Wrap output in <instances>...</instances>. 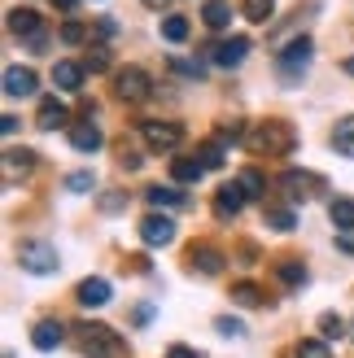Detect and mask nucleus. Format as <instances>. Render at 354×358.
<instances>
[{
    "instance_id": "f257e3e1",
    "label": "nucleus",
    "mask_w": 354,
    "mask_h": 358,
    "mask_svg": "<svg viewBox=\"0 0 354 358\" xmlns=\"http://www.w3.org/2000/svg\"><path fill=\"white\" fill-rule=\"evenodd\" d=\"M75 336H79V350L87 358H122L127 354V345L118 341V332L105 328V324H92V319H83V324L75 328Z\"/></svg>"
},
{
    "instance_id": "f03ea898",
    "label": "nucleus",
    "mask_w": 354,
    "mask_h": 358,
    "mask_svg": "<svg viewBox=\"0 0 354 358\" xmlns=\"http://www.w3.org/2000/svg\"><path fill=\"white\" fill-rule=\"evenodd\" d=\"M245 145H250V153H267V157H280L293 149V127L289 122H258L254 131H245Z\"/></svg>"
},
{
    "instance_id": "7ed1b4c3",
    "label": "nucleus",
    "mask_w": 354,
    "mask_h": 358,
    "mask_svg": "<svg viewBox=\"0 0 354 358\" xmlns=\"http://www.w3.org/2000/svg\"><path fill=\"white\" fill-rule=\"evenodd\" d=\"M17 266L31 271V275H52L62 266V258H57V249L48 241H22L17 245Z\"/></svg>"
},
{
    "instance_id": "20e7f679",
    "label": "nucleus",
    "mask_w": 354,
    "mask_h": 358,
    "mask_svg": "<svg viewBox=\"0 0 354 358\" xmlns=\"http://www.w3.org/2000/svg\"><path fill=\"white\" fill-rule=\"evenodd\" d=\"M311 52H315V44L306 40V35H297V40H289V48L280 52V75H285V83H293L302 70L311 66Z\"/></svg>"
},
{
    "instance_id": "39448f33",
    "label": "nucleus",
    "mask_w": 354,
    "mask_h": 358,
    "mask_svg": "<svg viewBox=\"0 0 354 358\" xmlns=\"http://www.w3.org/2000/svg\"><path fill=\"white\" fill-rule=\"evenodd\" d=\"M114 87H118V96L122 101H149V92H153V83H149V75L140 66H127V70H118L114 75Z\"/></svg>"
},
{
    "instance_id": "423d86ee",
    "label": "nucleus",
    "mask_w": 354,
    "mask_h": 358,
    "mask_svg": "<svg viewBox=\"0 0 354 358\" xmlns=\"http://www.w3.org/2000/svg\"><path fill=\"white\" fill-rule=\"evenodd\" d=\"M140 136H145V145H149V149H175V145L184 140V127H180V122L149 118V122H140Z\"/></svg>"
},
{
    "instance_id": "0eeeda50",
    "label": "nucleus",
    "mask_w": 354,
    "mask_h": 358,
    "mask_svg": "<svg viewBox=\"0 0 354 358\" xmlns=\"http://www.w3.org/2000/svg\"><path fill=\"white\" fill-rule=\"evenodd\" d=\"M245 52H250V40L245 35H232V40H219L215 48H210V57H215V66H241L245 62Z\"/></svg>"
},
{
    "instance_id": "6e6552de",
    "label": "nucleus",
    "mask_w": 354,
    "mask_h": 358,
    "mask_svg": "<svg viewBox=\"0 0 354 358\" xmlns=\"http://www.w3.org/2000/svg\"><path fill=\"white\" fill-rule=\"evenodd\" d=\"M280 188L289 192V201H311V192L320 188V179L306 175V171H285L280 175Z\"/></svg>"
},
{
    "instance_id": "1a4fd4ad",
    "label": "nucleus",
    "mask_w": 354,
    "mask_h": 358,
    "mask_svg": "<svg viewBox=\"0 0 354 358\" xmlns=\"http://www.w3.org/2000/svg\"><path fill=\"white\" fill-rule=\"evenodd\" d=\"M140 241L145 245H171L175 241V223L167 219V214H149V219L140 223Z\"/></svg>"
},
{
    "instance_id": "9d476101",
    "label": "nucleus",
    "mask_w": 354,
    "mask_h": 358,
    "mask_svg": "<svg viewBox=\"0 0 354 358\" xmlns=\"http://www.w3.org/2000/svg\"><path fill=\"white\" fill-rule=\"evenodd\" d=\"M245 201H250V196H245L241 184H223L219 196H215V214H219V219H236V214L245 210Z\"/></svg>"
},
{
    "instance_id": "9b49d317",
    "label": "nucleus",
    "mask_w": 354,
    "mask_h": 358,
    "mask_svg": "<svg viewBox=\"0 0 354 358\" xmlns=\"http://www.w3.org/2000/svg\"><path fill=\"white\" fill-rule=\"evenodd\" d=\"M79 306H87V310H97V306H105L110 301V280H101V275H87L83 284H79Z\"/></svg>"
},
{
    "instance_id": "f8f14e48",
    "label": "nucleus",
    "mask_w": 354,
    "mask_h": 358,
    "mask_svg": "<svg viewBox=\"0 0 354 358\" xmlns=\"http://www.w3.org/2000/svg\"><path fill=\"white\" fill-rule=\"evenodd\" d=\"M66 341V328L57 324V319H40V324H35V332H31V345L35 350H57Z\"/></svg>"
},
{
    "instance_id": "ddd939ff",
    "label": "nucleus",
    "mask_w": 354,
    "mask_h": 358,
    "mask_svg": "<svg viewBox=\"0 0 354 358\" xmlns=\"http://www.w3.org/2000/svg\"><path fill=\"white\" fill-rule=\"evenodd\" d=\"M35 83H40V79H35V70H27V66H9L5 70V92L9 96H31Z\"/></svg>"
},
{
    "instance_id": "4468645a",
    "label": "nucleus",
    "mask_w": 354,
    "mask_h": 358,
    "mask_svg": "<svg viewBox=\"0 0 354 358\" xmlns=\"http://www.w3.org/2000/svg\"><path fill=\"white\" fill-rule=\"evenodd\" d=\"M188 262L197 266L201 275H219L223 271V254H219V249H210V245H192L188 249Z\"/></svg>"
},
{
    "instance_id": "2eb2a0df",
    "label": "nucleus",
    "mask_w": 354,
    "mask_h": 358,
    "mask_svg": "<svg viewBox=\"0 0 354 358\" xmlns=\"http://www.w3.org/2000/svg\"><path fill=\"white\" fill-rule=\"evenodd\" d=\"M40 13L35 9H9V31L13 35H27V40H40Z\"/></svg>"
},
{
    "instance_id": "dca6fc26",
    "label": "nucleus",
    "mask_w": 354,
    "mask_h": 358,
    "mask_svg": "<svg viewBox=\"0 0 354 358\" xmlns=\"http://www.w3.org/2000/svg\"><path fill=\"white\" fill-rule=\"evenodd\" d=\"M70 118V110L57 101V96H44L40 101V114H35V127H44V131H52V127H62V122Z\"/></svg>"
},
{
    "instance_id": "f3484780",
    "label": "nucleus",
    "mask_w": 354,
    "mask_h": 358,
    "mask_svg": "<svg viewBox=\"0 0 354 358\" xmlns=\"http://www.w3.org/2000/svg\"><path fill=\"white\" fill-rule=\"evenodd\" d=\"M70 145L79 153H97L101 149V127L97 122H75V127H70Z\"/></svg>"
},
{
    "instance_id": "a211bd4d",
    "label": "nucleus",
    "mask_w": 354,
    "mask_h": 358,
    "mask_svg": "<svg viewBox=\"0 0 354 358\" xmlns=\"http://www.w3.org/2000/svg\"><path fill=\"white\" fill-rule=\"evenodd\" d=\"M328 219H332V227H337L341 236H354V201L350 196H337V201L328 206Z\"/></svg>"
},
{
    "instance_id": "6ab92c4d",
    "label": "nucleus",
    "mask_w": 354,
    "mask_h": 358,
    "mask_svg": "<svg viewBox=\"0 0 354 358\" xmlns=\"http://www.w3.org/2000/svg\"><path fill=\"white\" fill-rule=\"evenodd\" d=\"M52 83H57L62 92H79V83H83V66H75V62H57V66H52Z\"/></svg>"
},
{
    "instance_id": "aec40b11",
    "label": "nucleus",
    "mask_w": 354,
    "mask_h": 358,
    "mask_svg": "<svg viewBox=\"0 0 354 358\" xmlns=\"http://www.w3.org/2000/svg\"><path fill=\"white\" fill-rule=\"evenodd\" d=\"M201 17H206V27H210V31H223L227 22H232V0H206Z\"/></svg>"
},
{
    "instance_id": "412c9836",
    "label": "nucleus",
    "mask_w": 354,
    "mask_h": 358,
    "mask_svg": "<svg viewBox=\"0 0 354 358\" xmlns=\"http://www.w3.org/2000/svg\"><path fill=\"white\" fill-rule=\"evenodd\" d=\"M31 166H35V153L31 149H9L5 153V179H9V184H13L17 175H27Z\"/></svg>"
},
{
    "instance_id": "4be33fe9",
    "label": "nucleus",
    "mask_w": 354,
    "mask_h": 358,
    "mask_svg": "<svg viewBox=\"0 0 354 358\" xmlns=\"http://www.w3.org/2000/svg\"><path fill=\"white\" fill-rule=\"evenodd\" d=\"M145 196H149V206H153V210H175V206H184V192H180V188H171V184H167V188H162V184H153Z\"/></svg>"
},
{
    "instance_id": "5701e85b",
    "label": "nucleus",
    "mask_w": 354,
    "mask_h": 358,
    "mask_svg": "<svg viewBox=\"0 0 354 358\" xmlns=\"http://www.w3.org/2000/svg\"><path fill=\"white\" fill-rule=\"evenodd\" d=\"M171 175L180 179V184H197V179L206 175V166H201V157H175V162H171Z\"/></svg>"
},
{
    "instance_id": "b1692460",
    "label": "nucleus",
    "mask_w": 354,
    "mask_h": 358,
    "mask_svg": "<svg viewBox=\"0 0 354 358\" xmlns=\"http://www.w3.org/2000/svg\"><path fill=\"white\" fill-rule=\"evenodd\" d=\"M332 149L341 157H354V118H341L337 127H332Z\"/></svg>"
},
{
    "instance_id": "393cba45",
    "label": "nucleus",
    "mask_w": 354,
    "mask_h": 358,
    "mask_svg": "<svg viewBox=\"0 0 354 358\" xmlns=\"http://www.w3.org/2000/svg\"><path fill=\"white\" fill-rule=\"evenodd\" d=\"M162 40H167V44H184V40H188V17L167 13V17H162Z\"/></svg>"
},
{
    "instance_id": "a878e982",
    "label": "nucleus",
    "mask_w": 354,
    "mask_h": 358,
    "mask_svg": "<svg viewBox=\"0 0 354 358\" xmlns=\"http://www.w3.org/2000/svg\"><path fill=\"white\" fill-rule=\"evenodd\" d=\"M276 275H280V280H285V284H289V289H302V284H306V266H302V262H297V258H285V262H280V266H276Z\"/></svg>"
},
{
    "instance_id": "bb28decb",
    "label": "nucleus",
    "mask_w": 354,
    "mask_h": 358,
    "mask_svg": "<svg viewBox=\"0 0 354 358\" xmlns=\"http://www.w3.org/2000/svg\"><path fill=\"white\" fill-rule=\"evenodd\" d=\"M320 336H324V341H341V336H346V319L332 315V310H324L320 315Z\"/></svg>"
},
{
    "instance_id": "cd10ccee",
    "label": "nucleus",
    "mask_w": 354,
    "mask_h": 358,
    "mask_svg": "<svg viewBox=\"0 0 354 358\" xmlns=\"http://www.w3.org/2000/svg\"><path fill=\"white\" fill-rule=\"evenodd\" d=\"M241 13L250 17V22H267L276 13V0H241Z\"/></svg>"
},
{
    "instance_id": "c85d7f7f",
    "label": "nucleus",
    "mask_w": 354,
    "mask_h": 358,
    "mask_svg": "<svg viewBox=\"0 0 354 358\" xmlns=\"http://www.w3.org/2000/svg\"><path fill=\"white\" fill-rule=\"evenodd\" d=\"M232 301H236V306H258V301H262V289H258V284H236V289H232Z\"/></svg>"
},
{
    "instance_id": "c756f323",
    "label": "nucleus",
    "mask_w": 354,
    "mask_h": 358,
    "mask_svg": "<svg viewBox=\"0 0 354 358\" xmlns=\"http://www.w3.org/2000/svg\"><path fill=\"white\" fill-rule=\"evenodd\" d=\"M236 184L245 188V196H250V201H254V196H262V188H267V184H262V175H258V171H241V179H236Z\"/></svg>"
},
{
    "instance_id": "7c9ffc66",
    "label": "nucleus",
    "mask_w": 354,
    "mask_h": 358,
    "mask_svg": "<svg viewBox=\"0 0 354 358\" xmlns=\"http://www.w3.org/2000/svg\"><path fill=\"white\" fill-rule=\"evenodd\" d=\"M197 157H201V166H206V171H219V166H223V149H219V145H201Z\"/></svg>"
},
{
    "instance_id": "2f4dec72",
    "label": "nucleus",
    "mask_w": 354,
    "mask_h": 358,
    "mask_svg": "<svg viewBox=\"0 0 354 358\" xmlns=\"http://www.w3.org/2000/svg\"><path fill=\"white\" fill-rule=\"evenodd\" d=\"M267 223L276 231H293V210H267Z\"/></svg>"
},
{
    "instance_id": "473e14b6",
    "label": "nucleus",
    "mask_w": 354,
    "mask_h": 358,
    "mask_svg": "<svg viewBox=\"0 0 354 358\" xmlns=\"http://www.w3.org/2000/svg\"><path fill=\"white\" fill-rule=\"evenodd\" d=\"M66 188H70V192H87V188H92V171H75V175H66Z\"/></svg>"
},
{
    "instance_id": "72a5a7b5",
    "label": "nucleus",
    "mask_w": 354,
    "mask_h": 358,
    "mask_svg": "<svg viewBox=\"0 0 354 358\" xmlns=\"http://www.w3.org/2000/svg\"><path fill=\"white\" fill-rule=\"evenodd\" d=\"M297 358H328L324 341H297Z\"/></svg>"
},
{
    "instance_id": "f704fd0d",
    "label": "nucleus",
    "mask_w": 354,
    "mask_h": 358,
    "mask_svg": "<svg viewBox=\"0 0 354 358\" xmlns=\"http://www.w3.org/2000/svg\"><path fill=\"white\" fill-rule=\"evenodd\" d=\"M227 140H232V145H236V140H245L241 122H223V127H219V145H227Z\"/></svg>"
},
{
    "instance_id": "c9c22d12",
    "label": "nucleus",
    "mask_w": 354,
    "mask_h": 358,
    "mask_svg": "<svg viewBox=\"0 0 354 358\" xmlns=\"http://www.w3.org/2000/svg\"><path fill=\"white\" fill-rule=\"evenodd\" d=\"M215 328H219L223 336H241V332H245V324H241V319H232V315H223V319H219Z\"/></svg>"
},
{
    "instance_id": "e433bc0d",
    "label": "nucleus",
    "mask_w": 354,
    "mask_h": 358,
    "mask_svg": "<svg viewBox=\"0 0 354 358\" xmlns=\"http://www.w3.org/2000/svg\"><path fill=\"white\" fill-rule=\"evenodd\" d=\"M87 70H92V75L110 70V57H105V48H92V57H87Z\"/></svg>"
},
{
    "instance_id": "4c0bfd02",
    "label": "nucleus",
    "mask_w": 354,
    "mask_h": 358,
    "mask_svg": "<svg viewBox=\"0 0 354 358\" xmlns=\"http://www.w3.org/2000/svg\"><path fill=\"white\" fill-rule=\"evenodd\" d=\"M62 40H66V44H83V27H79V22H66V27H62Z\"/></svg>"
},
{
    "instance_id": "58836bf2",
    "label": "nucleus",
    "mask_w": 354,
    "mask_h": 358,
    "mask_svg": "<svg viewBox=\"0 0 354 358\" xmlns=\"http://www.w3.org/2000/svg\"><path fill=\"white\" fill-rule=\"evenodd\" d=\"M171 66L180 70V75H192V79H201V66H197V62H180V57H175Z\"/></svg>"
},
{
    "instance_id": "ea45409f",
    "label": "nucleus",
    "mask_w": 354,
    "mask_h": 358,
    "mask_svg": "<svg viewBox=\"0 0 354 358\" xmlns=\"http://www.w3.org/2000/svg\"><path fill=\"white\" fill-rule=\"evenodd\" d=\"M101 35H105V40H110V35H118V22H114V17H101V27H97Z\"/></svg>"
},
{
    "instance_id": "a19ab883",
    "label": "nucleus",
    "mask_w": 354,
    "mask_h": 358,
    "mask_svg": "<svg viewBox=\"0 0 354 358\" xmlns=\"http://www.w3.org/2000/svg\"><path fill=\"white\" fill-rule=\"evenodd\" d=\"M167 358H197V354H192L188 345H171V350H167Z\"/></svg>"
},
{
    "instance_id": "79ce46f5",
    "label": "nucleus",
    "mask_w": 354,
    "mask_h": 358,
    "mask_svg": "<svg viewBox=\"0 0 354 358\" xmlns=\"http://www.w3.org/2000/svg\"><path fill=\"white\" fill-rule=\"evenodd\" d=\"M0 131L13 136V131H17V118H13V114H5V118H0Z\"/></svg>"
},
{
    "instance_id": "37998d69",
    "label": "nucleus",
    "mask_w": 354,
    "mask_h": 358,
    "mask_svg": "<svg viewBox=\"0 0 354 358\" xmlns=\"http://www.w3.org/2000/svg\"><path fill=\"white\" fill-rule=\"evenodd\" d=\"M52 5H57V9H75L79 0H52Z\"/></svg>"
},
{
    "instance_id": "c03bdc74",
    "label": "nucleus",
    "mask_w": 354,
    "mask_h": 358,
    "mask_svg": "<svg viewBox=\"0 0 354 358\" xmlns=\"http://www.w3.org/2000/svg\"><path fill=\"white\" fill-rule=\"evenodd\" d=\"M145 5H149V9H162V5H167V0H145Z\"/></svg>"
},
{
    "instance_id": "a18cd8bd",
    "label": "nucleus",
    "mask_w": 354,
    "mask_h": 358,
    "mask_svg": "<svg viewBox=\"0 0 354 358\" xmlns=\"http://www.w3.org/2000/svg\"><path fill=\"white\" fill-rule=\"evenodd\" d=\"M346 70H350V75H354V57H350V62H346Z\"/></svg>"
}]
</instances>
